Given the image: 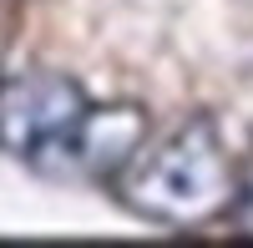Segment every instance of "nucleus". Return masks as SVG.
Wrapping results in <instances>:
<instances>
[{"instance_id": "2", "label": "nucleus", "mask_w": 253, "mask_h": 248, "mask_svg": "<svg viewBox=\"0 0 253 248\" xmlns=\"http://www.w3.org/2000/svg\"><path fill=\"white\" fill-rule=\"evenodd\" d=\"M91 101L81 81L61 71H20L0 76V152L15 162H36L41 152L61 142Z\"/></svg>"}, {"instance_id": "1", "label": "nucleus", "mask_w": 253, "mask_h": 248, "mask_svg": "<svg viewBox=\"0 0 253 248\" xmlns=\"http://www.w3.org/2000/svg\"><path fill=\"white\" fill-rule=\"evenodd\" d=\"M112 182H117V198L137 218L162 223V228L213 223L218 213H228L238 203V188H243L233 157H228L223 137L208 117L172 127L152 147L142 142V152Z\"/></svg>"}, {"instance_id": "3", "label": "nucleus", "mask_w": 253, "mask_h": 248, "mask_svg": "<svg viewBox=\"0 0 253 248\" xmlns=\"http://www.w3.org/2000/svg\"><path fill=\"white\" fill-rule=\"evenodd\" d=\"M142 142H147V112L137 101L86 107L76 127L61 142H51L31 167L56 182H101V177H117L142 152Z\"/></svg>"}]
</instances>
